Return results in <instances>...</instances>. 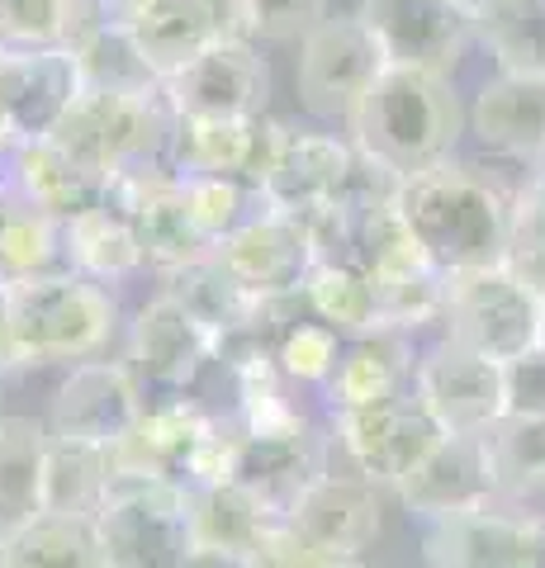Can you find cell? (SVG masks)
I'll list each match as a JSON object with an SVG mask.
<instances>
[{
  "instance_id": "e0dca14e",
  "label": "cell",
  "mask_w": 545,
  "mask_h": 568,
  "mask_svg": "<svg viewBox=\"0 0 545 568\" xmlns=\"http://www.w3.org/2000/svg\"><path fill=\"white\" fill-rule=\"evenodd\" d=\"M394 497L413 511V517H422V521L503 503L494 465H488L484 436H442V440H436V450L398 484Z\"/></svg>"
},
{
  "instance_id": "7a4b0ae2",
  "label": "cell",
  "mask_w": 545,
  "mask_h": 568,
  "mask_svg": "<svg viewBox=\"0 0 545 568\" xmlns=\"http://www.w3.org/2000/svg\"><path fill=\"white\" fill-rule=\"evenodd\" d=\"M465 129L470 110L455 95L451 77L417 67H384L346 119V138L403 181L451 162Z\"/></svg>"
},
{
  "instance_id": "836d02e7",
  "label": "cell",
  "mask_w": 545,
  "mask_h": 568,
  "mask_svg": "<svg viewBox=\"0 0 545 568\" xmlns=\"http://www.w3.org/2000/svg\"><path fill=\"white\" fill-rule=\"evenodd\" d=\"M484 446L503 503H522V497L545 493V417L507 413L498 426L484 432Z\"/></svg>"
},
{
  "instance_id": "f6af8a7d",
  "label": "cell",
  "mask_w": 545,
  "mask_h": 568,
  "mask_svg": "<svg viewBox=\"0 0 545 568\" xmlns=\"http://www.w3.org/2000/svg\"><path fill=\"white\" fill-rule=\"evenodd\" d=\"M148 6H157V0H110L114 20H129V14H133V10H148Z\"/></svg>"
},
{
  "instance_id": "f1b7e54d",
  "label": "cell",
  "mask_w": 545,
  "mask_h": 568,
  "mask_svg": "<svg viewBox=\"0 0 545 568\" xmlns=\"http://www.w3.org/2000/svg\"><path fill=\"white\" fill-rule=\"evenodd\" d=\"M110 488H114V469L104 446H85V440H62V436L48 440L43 511L95 521V511L110 503Z\"/></svg>"
},
{
  "instance_id": "74e56055",
  "label": "cell",
  "mask_w": 545,
  "mask_h": 568,
  "mask_svg": "<svg viewBox=\"0 0 545 568\" xmlns=\"http://www.w3.org/2000/svg\"><path fill=\"white\" fill-rule=\"evenodd\" d=\"M327 20V0H238V39L290 43Z\"/></svg>"
},
{
  "instance_id": "d4e9b609",
  "label": "cell",
  "mask_w": 545,
  "mask_h": 568,
  "mask_svg": "<svg viewBox=\"0 0 545 568\" xmlns=\"http://www.w3.org/2000/svg\"><path fill=\"white\" fill-rule=\"evenodd\" d=\"M190 507V545L200 549H223V555H252L266 540V530L280 521V511L248 484H195L185 488Z\"/></svg>"
},
{
  "instance_id": "cb8c5ba5",
  "label": "cell",
  "mask_w": 545,
  "mask_h": 568,
  "mask_svg": "<svg viewBox=\"0 0 545 568\" xmlns=\"http://www.w3.org/2000/svg\"><path fill=\"white\" fill-rule=\"evenodd\" d=\"M62 252H67V271H77L95 284H119V280H133L138 271H148V252L133 219L104 200L62 223Z\"/></svg>"
},
{
  "instance_id": "5bb4252c",
  "label": "cell",
  "mask_w": 545,
  "mask_h": 568,
  "mask_svg": "<svg viewBox=\"0 0 545 568\" xmlns=\"http://www.w3.org/2000/svg\"><path fill=\"white\" fill-rule=\"evenodd\" d=\"M214 256L252 298H299L304 280L319 265L309 223L275 209L256 213L248 227H238L228 242H219Z\"/></svg>"
},
{
  "instance_id": "1f68e13d",
  "label": "cell",
  "mask_w": 545,
  "mask_h": 568,
  "mask_svg": "<svg viewBox=\"0 0 545 568\" xmlns=\"http://www.w3.org/2000/svg\"><path fill=\"white\" fill-rule=\"evenodd\" d=\"M474 43L498 71L545 77V0H494L474 14Z\"/></svg>"
},
{
  "instance_id": "44dd1931",
  "label": "cell",
  "mask_w": 545,
  "mask_h": 568,
  "mask_svg": "<svg viewBox=\"0 0 545 568\" xmlns=\"http://www.w3.org/2000/svg\"><path fill=\"white\" fill-rule=\"evenodd\" d=\"M470 133L484 152L545 162V77L494 71L470 104Z\"/></svg>"
},
{
  "instance_id": "ba28073f",
  "label": "cell",
  "mask_w": 545,
  "mask_h": 568,
  "mask_svg": "<svg viewBox=\"0 0 545 568\" xmlns=\"http://www.w3.org/2000/svg\"><path fill=\"white\" fill-rule=\"evenodd\" d=\"M380 71L384 58L371 29L361 24V14H327L319 29H309L299 39V67H294L299 100H304L309 114L327 123H346Z\"/></svg>"
},
{
  "instance_id": "f35d334b",
  "label": "cell",
  "mask_w": 545,
  "mask_h": 568,
  "mask_svg": "<svg viewBox=\"0 0 545 568\" xmlns=\"http://www.w3.org/2000/svg\"><path fill=\"white\" fill-rule=\"evenodd\" d=\"M252 564H256V568H327V564H337V559L319 555V549H313L285 517H280V521L266 530V540L252 549Z\"/></svg>"
},
{
  "instance_id": "ee69618b",
  "label": "cell",
  "mask_w": 545,
  "mask_h": 568,
  "mask_svg": "<svg viewBox=\"0 0 545 568\" xmlns=\"http://www.w3.org/2000/svg\"><path fill=\"white\" fill-rule=\"evenodd\" d=\"M522 194H526V200H532L541 213H545V162L532 171V175H526V185H522Z\"/></svg>"
},
{
  "instance_id": "f546056e",
  "label": "cell",
  "mask_w": 545,
  "mask_h": 568,
  "mask_svg": "<svg viewBox=\"0 0 545 568\" xmlns=\"http://www.w3.org/2000/svg\"><path fill=\"white\" fill-rule=\"evenodd\" d=\"M304 308L327 323L332 332H342L346 342L351 336H371L384 327L380 317V294H375V280L365 275L361 261H319L313 275L304 280Z\"/></svg>"
},
{
  "instance_id": "681fc988",
  "label": "cell",
  "mask_w": 545,
  "mask_h": 568,
  "mask_svg": "<svg viewBox=\"0 0 545 568\" xmlns=\"http://www.w3.org/2000/svg\"><path fill=\"white\" fill-rule=\"evenodd\" d=\"M327 568H365L361 559H337V564H327Z\"/></svg>"
},
{
  "instance_id": "bcb514c9",
  "label": "cell",
  "mask_w": 545,
  "mask_h": 568,
  "mask_svg": "<svg viewBox=\"0 0 545 568\" xmlns=\"http://www.w3.org/2000/svg\"><path fill=\"white\" fill-rule=\"evenodd\" d=\"M6 294H10V284L0 280V361H6Z\"/></svg>"
},
{
  "instance_id": "f5cc1de1",
  "label": "cell",
  "mask_w": 545,
  "mask_h": 568,
  "mask_svg": "<svg viewBox=\"0 0 545 568\" xmlns=\"http://www.w3.org/2000/svg\"><path fill=\"white\" fill-rule=\"evenodd\" d=\"M541 346H545V336H541Z\"/></svg>"
},
{
  "instance_id": "8fae6325",
  "label": "cell",
  "mask_w": 545,
  "mask_h": 568,
  "mask_svg": "<svg viewBox=\"0 0 545 568\" xmlns=\"http://www.w3.org/2000/svg\"><path fill=\"white\" fill-rule=\"evenodd\" d=\"M148 407L143 379L129 361H81L67 369V379L58 384V394L48 403V432L62 440H85V446H119L124 436H133L138 417Z\"/></svg>"
},
{
  "instance_id": "5b68a950",
  "label": "cell",
  "mask_w": 545,
  "mask_h": 568,
  "mask_svg": "<svg viewBox=\"0 0 545 568\" xmlns=\"http://www.w3.org/2000/svg\"><path fill=\"white\" fill-rule=\"evenodd\" d=\"M442 336L507 365V361H517V355L541 346L545 298L517 271H507V265L451 275L446 280Z\"/></svg>"
},
{
  "instance_id": "52a82bcc",
  "label": "cell",
  "mask_w": 545,
  "mask_h": 568,
  "mask_svg": "<svg viewBox=\"0 0 545 568\" xmlns=\"http://www.w3.org/2000/svg\"><path fill=\"white\" fill-rule=\"evenodd\" d=\"M185 484H124L95 511V536L110 568H181L190 549Z\"/></svg>"
},
{
  "instance_id": "8d00e7d4",
  "label": "cell",
  "mask_w": 545,
  "mask_h": 568,
  "mask_svg": "<svg viewBox=\"0 0 545 568\" xmlns=\"http://www.w3.org/2000/svg\"><path fill=\"white\" fill-rule=\"evenodd\" d=\"M342 351H346V336L332 332L327 323H319L313 313L290 317V323L275 332V346H271L280 375L290 384H309V388H327Z\"/></svg>"
},
{
  "instance_id": "6da1fadb",
  "label": "cell",
  "mask_w": 545,
  "mask_h": 568,
  "mask_svg": "<svg viewBox=\"0 0 545 568\" xmlns=\"http://www.w3.org/2000/svg\"><path fill=\"white\" fill-rule=\"evenodd\" d=\"M513 200L494 185L484 171L465 162H442L432 171H417L398 185V219L408 223L417 246L432 256V265L451 275L488 271V265L507 261V242H513Z\"/></svg>"
},
{
  "instance_id": "d6986e66",
  "label": "cell",
  "mask_w": 545,
  "mask_h": 568,
  "mask_svg": "<svg viewBox=\"0 0 545 568\" xmlns=\"http://www.w3.org/2000/svg\"><path fill=\"white\" fill-rule=\"evenodd\" d=\"M81 95L72 48L58 52H10L0 48V114L24 142L48 138Z\"/></svg>"
},
{
  "instance_id": "f907efd6",
  "label": "cell",
  "mask_w": 545,
  "mask_h": 568,
  "mask_svg": "<svg viewBox=\"0 0 545 568\" xmlns=\"http://www.w3.org/2000/svg\"><path fill=\"white\" fill-rule=\"evenodd\" d=\"M0 545H6V530H0Z\"/></svg>"
},
{
  "instance_id": "ffe728a7",
  "label": "cell",
  "mask_w": 545,
  "mask_h": 568,
  "mask_svg": "<svg viewBox=\"0 0 545 568\" xmlns=\"http://www.w3.org/2000/svg\"><path fill=\"white\" fill-rule=\"evenodd\" d=\"M526 517L517 503H494L427 521V568H526Z\"/></svg>"
},
{
  "instance_id": "8992f818",
  "label": "cell",
  "mask_w": 545,
  "mask_h": 568,
  "mask_svg": "<svg viewBox=\"0 0 545 568\" xmlns=\"http://www.w3.org/2000/svg\"><path fill=\"white\" fill-rule=\"evenodd\" d=\"M442 436H446L442 422L417 403L413 388L371 407L332 413V440H337V450L351 465L346 474L375 484L380 493H398V484L436 450Z\"/></svg>"
},
{
  "instance_id": "7dc6e473",
  "label": "cell",
  "mask_w": 545,
  "mask_h": 568,
  "mask_svg": "<svg viewBox=\"0 0 545 568\" xmlns=\"http://www.w3.org/2000/svg\"><path fill=\"white\" fill-rule=\"evenodd\" d=\"M14 200V181H10V166H0V209Z\"/></svg>"
},
{
  "instance_id": "d590c367",
  "label": "cell",
  "mask_w": 545,
  "mask_h": 568,
  "mask_svg": "<svg viewBox=\"0 0 545 568\" xmlns=\"http://www.w3.org/2000/svg\"><path fill=\"white\" fill-rule=\"evenodd\" d=\"M181 190H185V209L195 219L200 237L209 246H219L248 227L256 213H266V194L252 181H238V175H181Z\"/></svg>"
},
{
  "instance_id": "3957f363",
  "label": "cell",
  "mask_w": 545,
  "mask_h": 568,
  "mask_svg": "<svg viewBox=\"0 0 545 568\" xmlns=\"http://www.w3.org/2000/svg\"><path fill=\"white\" fill-rule=\"evenodd\" d=\"M119 327V298L110 284H95L77 271H52L14 280L6 294V361L20 365H81L110 346Z\"/></svg>"
},
{
  "instance_id": "ac0fdd59",
  "label": "cell",
  "mask_w": 545,
  "mask_h": 568,
  "mask_svg": "<svg viewBox=\"0 0 545 568\" xmlns=\"http://www.w3.org/2000/svg\"><path fill=\"white\" fill-rule=\"evenodd\" d=\"M356 166V142L337 138V133H285L280 142V156L266 175V204L275 213H294V219H309L319 209H332L346 190V175Z\"/></svg>"
},
{
  "instance_id": "83f0119b",
  "label": "cell",
  "mask_w": 545,
  "mask_h": 568,
  "mask_svg": "<svg viewBox=\"0 0 545 568\" xmlns=\"http://www.w3.org/2000/svg\"><path fill=\"white\" fill-rule=\"evenodd\" d=\"M48 422L0 417V530H20L43 511V465H48Z\"/></svg>"
},
{
  "instance_id": "484cf974",
  "label": "cell",
  "mask_w": 545,
  "mask_h": 568,
  "mask_svg": "<svg viewBox=\"0 0 545 568\" xmlns=\"http://www.w3.org/2000/svg\"><path fill=\"white\" fill-rule=\"evenodd\" d=\"M10 181H14V194L29 204H39L52 219H72L81 209H95L104 200V181L91 175L81 162H72L52 138H33L14 152L10 162Z\"/></svg>"
},
{
  "instance_id": "7402d4cb",
  "label": "cell",
  "mask_w": 545,
  "mask_h": 568,
  "mask_svg": "<svg viewBox=\"0 0 545 568\" xmlns=\"http://www.w3.org/2000/svg\"><path fill=\"white\" fill-rule=\"evenodd\" d=\"M124 24L166 81L214 39H238V0H157L148 10H133Z\"/></svg>"
},
{
  "instance_id": "603a6c76",
  "label": "cell",
  "mask_w": 545,
  "mask_h": 568,
  "mask_svg": "<svg viewBox=\"0 0 545 568\" xmlns=\"http://www.w3.org/2000/svg\"><path fill=\"white\" fill-rule=\"evenodd\" d=\"M413 369H417V355H413L408 332L380 327L371 336H351L327 388H323V398L332 413H351V407L398 398L413 388Z\"/></svg>"
},
{
  "instance_id": "7bdbcfd3",
  "label": "cell",
  "mask_w": 545,
  "mask_h": 568,
  "mask_svg": "<svg viewBox=\"0 0 545 568\" xmlns=\"http://www.w3.org/2000/svg\"><path fill=\"white\" fill-rule=\"evenodd\" d=\"M20 148H24V138L10 129V119H6V114H0V166H10V162H14V152H20Z\"/></svg>"
},
{
  "instance_id": "e575fe53",
  "label": "cell",
  "mask_w": 545,
  "mask_h": 568,
  "mask_svg": "<svg viewBox=\"0 0 545 568\" xmlns=\"http://www.w3.org/2000/svg\"><path fill=\"white\" fill-rule=\"evenodd\" d=\"M91 29L85 0H0V48L58 52Z\"/></svg>"
},
{
  "instance_id": "277c9868",
  "label": "cell",
  "mask_w": 545,
  "mask_h": 568,
  "mask_svg": "<svg viewBox=\"0 0 545 568\" xmlns=\"http://www.w3.org/2000/svg\"><path fill=\"white\" fill-rule=\"evenodd\" d=\"M175 114L166 110L162 95H104V91H81L72 110L58 119L48 138L81 162L104 185L119 171L166 162Z\"/></svg>"
},
{
  "instance_id": "2e32d148",
  "label": "cell",
  "mask_w": 545,
  "mask_h": 568,
  "mask_svg": "<svg viewBox=\"0 0 545 568\" xmlns=\"http://www.w3.org/2000/svg\"><path fill=\"white\" fill-rule=\"evenodd\" d=\"M285 521L327 559H361L380 536V488L327 469L285 507Z\"/></svg>"
},
{
  "instance_id": "d6a6232c",
  "label": "cell",
  "mask_w": 545,
  "mask_h": 568,
  "mask_svg": "<svg viewBox=\"0 0 545 568\" xmlns=\"http://www.w3.org/2000/svg\"><path fill=\"white\" fill-rule=\"evenodd\" d=\"M67 271V252H62V219H52L39 204L14 200L0 209V280H33V275H52Z\"/></svg>"
},
{
  "instance_id": "9a60e30c",
  "label": "cell",
  "mask_w": 545,
  "mask_h": 568,
  "mask_svg": "<svg viewBox=\"0 0 545 568\" xmlns=\"http://www.w3.org/2000/svg\"><path fill=\"white\" fill-rule=\"evenodd\" d=\"M285 123L271 114L252 119H175L166 162L175 175H238L266 185V175L285 142Z\"/></svg>"
},
{
  "instance_id": "c3c4849f",
  "label": "cell",
  "mask_w": 545,
  "mask_h": 568,
  "mask_svg": "<svg viewBox=\"0 0 545 568\" xmlns=\"http://www.w3.org/2000/svg\"><path fill=\"white\" fill-rule=\"evenodd\" d=\"M461 6H465V10H470V14H480V10H484V6H494V0H461Z\"/></svg>"
},
{
  "instance_id": "60d3db41",
  "label": "cell",
  "mask_w": 545,
  "mask_h": 568,
  "mask_svg": "<svg viewBox=\"0 0 545 568\" xmlns=\"http://www.w3.org/2000/svg\"><path fill=\"white\" fill-rule=\"evenodd\" d=\"M181 568H256L252 555H223V549H200V545H190L185 549V559Z\"/></svg>"
},
{
  "instance_id": "816d5d0a",
  "label": "cell",
  "mask_w": 545,
  "mask_h": 568,
  "mask_svg": "<svg viewBox=\"0 0 545 568\" xmlns=\"http://www.w3.org/2000/svg\"><path fill=\"white\" fill-rule=\"evenodd\" d=\"M0 568H6V555H0Z\"/></svg>"
},
{
  "instance_id": "9c48e42d",
  "label": "cell",
  "mask_w": 545,
  "mask_h": 568,
  "mask_svg": "<svg viewBox=\"0 0 545 568\" xmlns=\"http://www.w3.org/2000/svg\"><path fill=\"white\" fill-rule=\"evenodd\" d=\"M413 394L442 422L446 436H484L488 426H498L507 417L503 361H488V355L451 342V336L417 351Z\"/></svg>"
},
{
  "instance_id": "4fadbf2b",
  "label": "cell",
  "mask_w": 545,
  "mask_h": 568,
  "mask_svg": "<svg viewBox=\"0 0 545 568\" xmlns=\"http://www.w3.org/2000/svg\"><path fill=\"white\" fill-rule=\"evenodd\" d=\"M214 361H219L214 327H204L181 298L157 290L138 308L133 332H129V365L157 394H190Z\"/></svg>"
},
{
  "instance_id": "b9f144b4",
  "label": "cell",
  "mask_w": 545,
  "mask_h": 568,
  "mask_svg": "<svg viewBox=\"0 0 545 568\" xmlns=\"http://www.w3.org/2000/svg\"><path fill=\"white\" fill-rule=\"evenodd\" d=\"M526 568H545V511L526 517Z\"/></svg>"
},
{
  "instance_id": "7c38bea8",
  "label": "cell",
  "mask_w": 545,
  "mask_h": 568,
  "mask_svg": "<svg viewBox=\"0 0 545 568\" xmlns=\"http://www.w3.org/2000/svg\"><path fill=\"white\" fill-rule=\"evenodd\" d=\"M356 14L371 29L384 67H417L451 77L474 43V14L461 0H361Z\"/></svg>"
},
{
  "instance_id": "4dcf8cb0",
  "label": "cell",
  "mask_w": 545,
  "mask_h": 568,
  "mask_svg": "<svg viewBox=\"0 0 545 568\" xmlns=\"http://www.w3.org/2000/svg\"><path fill=\"white\" fill-rule=\"evenodd\" d=\"M0 555H6V568H110L95 521L58 517V511H39L20 530H10Z\"/></svg>"
},
{
  "instance_id": "30bf717a",
  "label": "cell",
  "mask_w": 545,
  "mask_h": 568,
  "mask_svg": "<svg viewBox=\"0 0 545 568\" xmlns=\"http://www.w3.org/2000/svg\"><path fill=\"white\" fill-rule=\"evenodd\" d=\"M162 100L175 119H252L266 114L271 67L248 39H214L162 81Z\"/></svg>"
},
{
  "instance_id": "4316f807",
  "label": "cell",
  "mask_w": 545,
  "mask_h": 568,
  "mask_svg": "<svg viewBox=\"0 0 545 568\" xmlns=\"http://www.w3.org/2000/svg\"><path fill=\"white\" fill-rule=\"evenodd\" d=\"M72 62L81 77V91H104V95H162V77L138 48L133 29L124 20L91 24L72 43Z\"/></svg>"
},
{
  "instance_id": "ab89813d",
  "label": "cell",
  "mask_w": 545,
  "mask_h": 568,
  "mask_svg": "<svg viewBox=\"0 0 545 568\" xmlns=\"http://www.w3.org/2000/svg\"><path fill=\"white\" fill-rule=\"evenodd\" d=\"M503 379H507V413L545 417V346L507 361Z\"/></svg>"
}]
</instances>
